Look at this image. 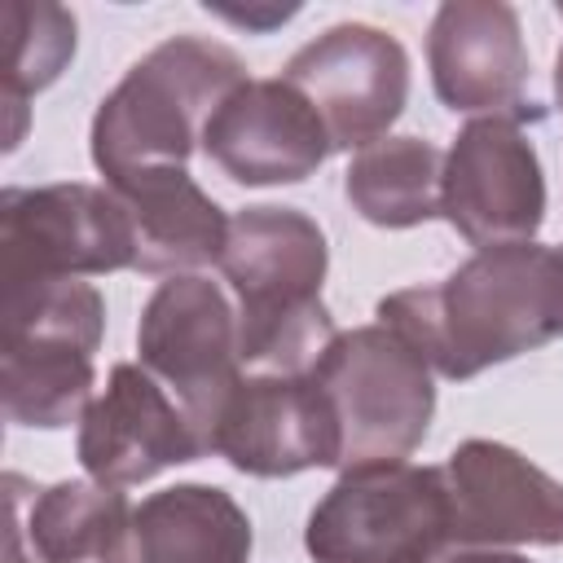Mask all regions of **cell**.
<instances>
[{
  "mask_svg": "<svg viewBox=\"0 0 563 563\" xmlns=\"http://www.w3.org/2000/svg\"><path fill=\"white\" fill-rule=\"evenodd\" d=\"M136 264L128 211L106 185L57 180L0 194V295Z\"/></svg>",
  "mask_w": 563,
  "mask_h": 563,
  "instance_id": "cell-7",
  "label": "cell"
},
{
  "mask_svg": "<svg viewBox=\"0 0 563 563\" xmlns=\"http://www.w3.org/2000/svg\"><path fill=\"white\" fill-rule=\"evenodd\" d=\"M303 545L312 563H427L449 550V493L440 466H352L312 506Z\"/></svg>",
  "mask_w": 563,
  "mask_h": 563,
  "instance_id": "cell-6",
  "label": "cell"
},
{
  "mask_svg": "<svg viewBox=\"0 0 563 563\" xmlns=\"http://www.w3.org/2000/svg\"><path fill=\"white\" fill-rule=\"evenodd\" d=\"M554 92H559V110H563V48H559V62H554Z\"/></svg>",
  "mask_w": 563,
  "mask_h": 563,
  "instance_id": "cell-22",
  "label": "cell"
},
{
  "mask_svg": "<svg viewBox=\"0 0 563 563\" xmlns=\"http://www.w3.org/2000/svg\"><path fill=\"white\" fill-rule=\"evenodd\" d=\"M211 453L242 475L286 479L339 466V422L312 374H242L216 422Z\"/></svg>",
  "mask_w": 563,
  "mask_h": 563,
  "instance_id": "cell-12",
  "label": "cell"
},
{
  "mask_svg": "<svg viewBox=\"0 0 563 563\" xmlns=\"http://www.w3.org/2000/svg\"><path fill=\"white\" fill-rule=\"evenodd\" d=\"M128 211L136 242V273H194L220 264L229 242V220L211 194L189 176V167H150L119 185H106Z\"/></svg>",
  "mask_w": 563,
  "mask_h": 563,
  "instance_id": "cell-17",
  "label": "cell"
},
{
  "mask_svg": "<svg viewBox=\"0 0 563 563\" xmlns=\"http://www.w3.org/2000/svg\"><path fill=\"white\" fill-rule=\"evenodd\" d=\"M559 268H563V246H559Z\"/></svg>",
  "mask_w": 563,
  "mask_h": 563,
  "instance_id": "cell-23",
  "label": "cell"
},
{
  "mask_svg": "<svg viewBox=\"0 0 563 563\" xmlns=\"http://www.w3.org/2000/svg\"><path fill=\"white\" fill-rule=\"evenodd\" d=\"M444 154L422 136H383L352 154L343 194L378 229H413L440 216Z\"/></svg>",
  "mask_w": 563,
  "mask_h": 563,
  "instance_id": "cell-19",
  "label": "cell"
},
{
  "mask_svg": "<svg viewBox=\"0 0 563 563\" xmlns=\"http://www.w3.org/2000/svg\"><path fill=\"white\" fill-rule=\"evenodd\" d=\"M106 303L79 282H40L0 295V396L18 427H66L92 405V352Z\"/></svg>",
  "mask_w": 563,
  "mask_h": 563,
  "instance_id": "cell-4",
  "label": "cell"
},
{
  "mask_svg": "<svg viewBox=\"0 0 563 563\" xmlns=\"http://www.w3.org/2000/svg\"><path fill=\"white\" fill-rule=\"evenodd\" d=\"M312 383L334 409L343 471L405 462L435 413L427 356L383 321L339 330L312 365Z\"/></svg>",
  "mask_w": 563,
  "mask_h": 563,
  "instance_id": "cell-5",
  "label": "cell"
},
{
  "mask_svg": "<svg viewBox=\"0 0 563 563\" xmlns=\"http://www.w3.org/2000/svg\"><path fill=\"white\" fill-rule=\"evenodd\" d=\"M449 545H563V484L497 440H466L449 453Z\"/></svg>",
  "mask_w": 563,
  "mask_h": 563,
  "instance_id": "cell-11",
  "label": "cell"
},
{
  "mask_svg": "<svg viewBox=\"0 0 563 563\" xmlns=\"http://www.w3.org/2000/svg\"><path fill=\"white\" fill-rule=\"evenodd\" d=\"M202 154L238 185H299L334 150L299 88L286 79H246L207 119Z\"/></svg>",
  "mask_w": 563,
  "mask_h": 563,
  "instance_id": "cell-14",
  "label": "cell"
},
{
  "mask_svg": "<svg viewBox=\"0 0 563 563\" xmlns=\"http://www.w3.org/2000/svg\"><path fill=\"white\" fill-rule=\"evenodd\" d=\"M9 488V541L4 563H110L119 550L132 506L114 484L62 479L31 484L26 475H4Z\"/></svg>",
  "mask_w": 563,
  "mask_h": 563,
  "instance_id": "cell-16",
  "label": "cell"
},
{
  "mask_svg": "<svg viewBox=\"0 0 563 563\" xmlns=\"http://www.w3.org/2000/svg\"><path fill=\"white\" fill-rule=\"evenodd\" d=\"M537 119L541 106L523 114H479L444 154L440 216L479 251L532 242L545 220L541 158L523 132V123Z\"/></svg>",
  "mask_w": 563,
  "mask_h": 563,
  "instance_id": "cell-9",
  "label": "cell"
},
{
  "mask_svg": "<svg viewBox=\"0 0 563 563\" xmlns=\"http://www.w3.org/2000/svg\"><path fill=\"white\" fill-rule=\"evenodd\" d=\"M0 97L9 110L4 150H13L26 132V101L44 92L66 62L75 57V13L48 0H4L0 4Z\"/></svg>",
  "mask_w": 563,
  "mask_h": 563,
  "instance_id": "cell-20",
  "label": "cell"
},
{
  "mask_svg": "<svg viewBox=\"0 0 563 563\" xmlns=\"http://www.w3.org/2000/svg\"><path fill=\"white\" fill-rule=\"evenodd\" d=\"M251 519L216 484H176L132 506L110 563H251Z\"/></svg>",
  "mask_w": 563,
  "mask_h": 563,
  "instance_id": "cell-18",
  "label": "cell"
},
{
  "mask_svg": "<svg viewBox=\"0 0 563 563\" xmlns=\"http://www.w3.org/2000/svg\"><path fill=\"white\" fill-rule=\"evenodd\" d=\"M251 75L242 57L207 35H172L150 48L92 114V163L106 185L150 167H185L216 106Z\"/></svg>",
  "mask_w": 563,
  "mask_h": 563,
  "instance_id": "cell-3",
  "label": "cell"
},
{
  "mask_svg": "<svg viewBox=\"0 0 563 563\" xmlns=\"http://www.w3.org/2000/svg\"><path fill=\"white\" fill-rule=\"evenodd\" d=\"M220 268L238 295V352L255 374H312L339 334L321 303L325 233L295 207H242L229 220Z\"/></svg>",
  "mask_w": 563,
  "mask_h": 563,
  "instance_id": "cell-2",
  "label": "cell"
},
{
  "mask_svg": "<svg viewBox=\"0 0 563 563\" xmlns=\"http://www.w3.org/2000/svg\"><path fill=\"white\" fill-rule=\"evenodd\" d=\"M427 563H532V559H523V554H510V550H479V545H449V550H440L435 559H427Z\"/></svg>",
  "mask_w": 563,
  "mask_h": 563,
  "instance_id": "cell-21",
  "label": "cell"
},
{
  "mask_svg": "<svg viewBox=\"0 0 563 563\" xmlns=\"http://www.w3.org/2000/svg\"><path fill=\"white\" fill-rule=\"evenodd\" d=\"M378 321L405 334L435 374L475 378L563 334L559 246L515 242L475 251L444 282L378 299Z\"/></svg>",
  "mask_w": 563,
  "mask_h": 563,
  "instance_id": "cell-1",
  "label": "cell"
},
{
  "mask_svg": "<svg viewBox=\"0 0 563 563\" xmlns=\"http://www.w3.org/2000/svg\"><path fill=\"white\" fill-rule=\"evenodd\" d=\"M427 62L435 97L462 114H523L528 48L519 13L501 0H449L431 18Z\"/></svg>",
  "mask_w": 563,
  "mask_h": 563,
  "instance_id": "cell-15",
  "label": "cell"
},
{
  "mask_svg": "<svg viewBox=\"0 0 563 563\" xmlns=\"http://www.w3.org/2000/svg\"><path fill=\"white\" fill-rule=\"evenodd\" d=\"M136 352L141 365L176 396L202 449L211 453L216 422L233 387L242 383L238 312L229 308V295L198 273L158 282V290L141 308Z\"/></svg>",
  "mask_w": 563,
  "mask_h": 563,
  "instance_id": "cell-8",
  "label": "cell"
},
{
  "mask_svg": "<svg viewBox=\"0 0 563 563\" xmlns=\"http://www.w3.org/2000/svg\"><path fill=\"white\" fill-rule=\"evenodd\" d=\"M207 449L176 396L145 365H114L106 391L79 418V462L88 479L128 488L167 466L198 462Z\"/></svg>",
  "mask_w": 563,
  "mask_h": 563,
  "instance_id": "cell-13",
  "label": "cell"
},
{
  "mask_svg": "<svg viewBox=\"0 0 563 563\" xmlns=\"http://www.w3.org/2000/svg\"><path fill=\"white\" fill-rule=\"evenodd\" d=\"M317 110L330 150H365L387 136L409 101V57L369 22H339L303 44L282 75Z\"/></svg>",
  "mask_w": 563,
  "mask_h": 563,
  "instance_id": "cell-10",
  "label": "cell"
},
{
  "mask_svg": "<svg viewBox=\"0 0 563 563\" xmlns=\"http://www.w3.org/2000/svg\"><path fill=\"white\" fill-rule=\"evenodd\" d=\"M559 18H563V4H559Z\"/></svg>",
  "mask_w": 563,
  "mask_h": 563,
  "instance_id": "cell-24",
  "label": "cell"
}]
</instances>
